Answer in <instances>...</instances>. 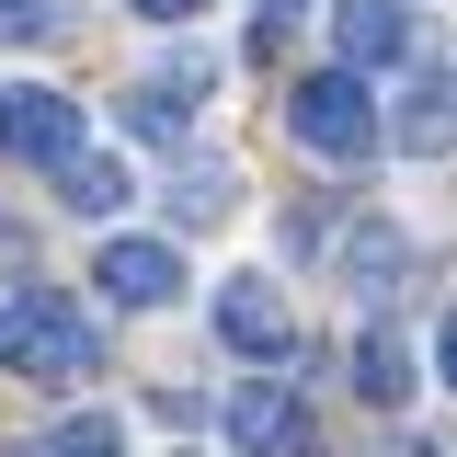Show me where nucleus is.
<instances>
[{
  "mask_svg": "<svg viewBox=\"0 0 457 457\" xmlns=\"http://www.w3.org/2000/svg\"><path fill=\"white\" fill-rule=\"evenodd\" d=\"M92 366H104V332H92V309H80L69 286H12V297H0V378L69 389V378H92Z\"/></svg>",
  "mask_w": 457,
  "mask_h": 457,
  "instance_id": "1",
  "label": "nucleus"
},
{
  "mask_svg": "<svg viewBox=\"0 0 457 457\" xmlns=\"http://www.w3.org/2000/svg\"><path fill=\"white\" fill-rule=\"evenodd\" d=\"M286 126H297V149H320V161H366V149H378V92H366L354 69H309V80L286 92Z\"/></svg>",
  "mask_w": 457,
  "mask_h": 457,
  "instance_id": "2",
  "label": "nucleus"
},
{
  "mask_svg": "<svg viewBox=\"0 0 457 457\" xmlns=\"http://www.w3.org/2000/svg\"><path fill=\"white\" fill-rule=\"evenodd\" d=\"M0 161H80V104L69 92H46V80H0Z\"/></svg>",
  "mask_w": 457,
  "mask_h": 457,
  "instance_id": "3",
  "label": "nucleus"
},
{
  "mask_svg": "<svg viewBox=\"0 0 457 457\" xmlns=\"http://www.w3.org/2000/svg\"><path fill=\"white\" fill-rule=\"evenodd\" d=\"M92 286L114 309H171L183 297V240H104L92 252Z\"/></svg>",
  "mask_w": 457,
  "mask_h": 457,
  "instance_id": "4",
  "label": "nucleus"
},
{
  "mask_svg": "<svg viewBox=\"0 0 457 457\" xmlns=\"http://www.w3.org/2000/svg\"><path fill=\"white\" fill-rule=\"evenodd\" d=\"M218 332H228V354H252V366L297 354V320H286L275 275H228V286H218Z\"/></svg>",
  "mask_w": 457,
  "mask_h": 457,
  "instance_id": "5",
  "label": "nucleus"
},
{
  "mask_svg": "<svg viewBox=\"0 0 457 457\" xmlns=\"http://www.w3.org/2000/svg\"><path fill=\"white\" fill-rule=\"evenodd\" d=\"M206 80H218V69H206L195 46H183V57H161V69L126 92V126H137V137H183V126H195V104H206Z\"/></svg>",
  "mask_w": 457,
  "mask_h": 457,
  "instance_id": "6",
  "label": "nucleus"
},
{
  "mask_svg": "<svg viewBox=\"0 0 457 457\" xmlns=\"http://www.w3.org/2000/svg\"><path fill=\"white\" fill-rule=\"evenodd\" d=\"M378 137H400L411 161H446V149H457V80H446V69H411L400 114H378Z\"/></svg>",
  "mask_w": 457,
  "mask_h": 457,
  "instance_id": "7",
  "label": "nucleus"
},
{
  "mask_svg": "<svg viewBox=\"0 0 457 457\" xmlns=\"http://www.w3.org/2000/svg\"><path fill=\"white\" fill-rule=\"evenodd\" d=\"M228 446H240V457H309V446H320V435H309V400L240 389V400H228Z\"/></svg>",
  "mask_w": 457,
  "mask_h": 457,
  "instance_id": "8",
  "label": "nucleus"
},
{
  "mask_svg": "<svg viewBox=\"0 0 457 457\" xmlns=\"http://www.w3.org/2000/svg\"><path fill=\"white\" fill-rule=\"evenodd\" d=\"M332 35H343V69L366 80V69L411 57V12H400V0H332Z\"/></svg>",
  "mask_w": 457,
  "mask_h": 457,
  "instance_id": "9",
  "label": "nucleus"
},
{
  "mask_svg": "<svg viewBox=\"0 0 457 457\" xmlns=\"http://www.w3.org/2000/svg\"><path fill=\"white\" fill-rule=\"evenodd\" d=\"M57 195H69L80 218H114V206H126V161H104V149H80V161H57Z\"/></svg>",
  "mask_w": 457,
  "mask_h": 457,
  "instance_id": "10",
  "label": "nucleus"
},
{
  "mask_svg": "<svg viewBox=\"0 0 457 457\" xmlns=\"http://www.w3.org/2000/svg\"><path fill=\"white\" fill-rule=\"evenodd\" d=\"M354 400H378V411H400V400H411V354H400L389 332L354 343Z\"/></svg>",
  "mask_w": 457,
  "mask_h": 457,
  "instance_id": "11",
  "label": "nucleus"
},
{
  "mask_svg": "<svg viewBox=\"0 0 457 457\" xmlns=\"http://www.w3.org/2000/svg\"><path fill=\"white\" fill-rule=\"evenodd\" d=\"M343 275H354V297H389V286H400V228H354Z\"/></svg>",
  "mask_w": 457,
  "mask_h": 457,
  "instance_id": "12",
  "label": "nucleus"
},
{
  "mask_svg": "<svg viewBox=\"0 0 457 457\" xmlns=\"http://www.w3.org/2000/svg\"><path fill=\"white\" fill-rule=\"evenodd\" d=\"M46 457H126V435H114L104 411H69V423L46 435Z\"/></svg>",
  "mask_w": 457,
  "mask_h": 457,
  "instance_id": "13",
  "label": "nucleus"
},
{
  "mask_svg": "<svg viewBox=\"0 0 457 457\" xmlns=\"http://www.w3.org/2000/svg\"><path fill=\"white\" fill-rule=\"evenodd\" d=\"M69 23V0H0V46H46Z\"/></svg>",
  "mask_w": 457,
  "mask_h": 457,
  "instance_id": "14",
  "label": "nucleus"
},
{
  "mask_svg": "<svg viewBox=\"0 0 457 457\" xmlns=\"http://www.w3.org/2000/svg\"><path fill=\"white\" fill-rule=\"evenodd\" d=\"M171 218H183V228H206V218H228V171L206 161V171H195V183H171Z\"/></svg>",
  "mask_w": 457,
  "mask_h": 457,
  "instance_id": "15",
  "label": "nucleus"
},
{
  "mask_svg": "<svg viewBox=\"0 0 457 457\" xmlns=\"http://www.w3.org/2000/svg\"><path fill=\"white\" fill-rule=\"evenodd\" d=\"M286 35H297V0H263V12H252V57H275Z\"/></svg>",
  "mask_w": 457,
  "mask_h": 457,
  "instance_id": "16",
  "label": "nucleus"
},
{
  "mask_svg": "<svg viewBox=\"0 0 457 457\" xmlns=\"http://www.w3.org/2000/svg\"><path fill=\"white\" fill-rule=\"evenodd\" d=\"M137 12H149V23H183V12H206V0H137Z\"/></svg>",
  "mask_w": 457,
  "mask_h": 457,
  "instance_id": "17",
  "label": "nucleus"
},
{
  "mask_svg": "<svg viewBox=\"0 0 457 457\" xmlns=\"http://www.w3.org/2000/svg\"><path fill=\"white\" fill-rule=\"evenodd\" d=\"M435 366H446V389H457V320H446V332H435Z\"/></svg>",
  "mask_w": 457,
  "mask_h": 457,
  "instance_id": "18",
  "label": "nucleus"
}]
</instances>
